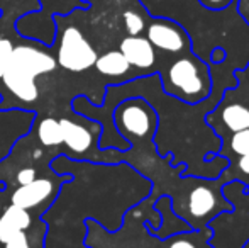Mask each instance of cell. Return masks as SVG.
<instances>
[{
	"label": "cell",
	"mask_w": 249,
	"mask_h": 248,
	"mask_svg": "<svg viewBox=\"0 0 249 248\" xmlns=\"http://www.w3.org/2000/svg\"><path fill=\"white\" fill-rule=\"evenodd\" d=\"M212 83L209 63L187 53L170 65L164 90L185 104H200L210 97Z\"/></svg>",
	"instance_id": "cell-1"
},
{
	"label": "cell",
	"mask_w": 249,
	"mask_h": 248,
	"mask_svg": "<svg viewBox=\"0 0 249 248\" xmlns=\"http://www.w3.org/2000/svg\"><path fill=\"white\" fill-rule=\"evenodd\" d=\"M146 39L154 46V50L171 55L192 53V39L180 22L168 17H160L153 20L146 29Z\"/></svg>",
	"instance_id": "cell-2"
},
{
	"label": "cell",
	"mask_w": 249,
	"mask_h": 248,
	"mask_svg": "<svg viewBox=\"0 0 249 248\" xmlns=\"http://www.w3.org/2000/svg\"><path fill=\"white\" fill-rule=\"evenodd\" d=\"M97 61V53L89 43L82 31L70 26L61 36L58 50V63L70 72H83L93 66Z\"/></svg>",
	"instance_id": "cell-3"
},
{
	"label": "cell",
	"mask_w": 249,
	"mask_h": 248,
	"mask_svg": "<svg viewBox=\"0 0 249 248\" xmlns=\"http://www.w3.org/2000/svg\"><path fill=\"white\" fill-rule=\"evenodd\" d=\"M117 123L121 131L136 138H144L156 129V114L148 104L127 102L119 109Z\"/></svg>",
	"instance_id": "cell-4"
},
{
	"label": "cell",
	"mask_w": 249,
	"mask_h": 248,
	"mask_svg": "<svg viewBox=\"0 0 249 248\" xmlns=\"http://www.w3.org/2000/svg\"><path fill=\"white\" fill-rule=\"evenodd\" d=\"M125 60L131 66L139 70H149L156 63V50L146 38L142 36H127L122 39L119 48Z\"/></svg>",
	"instance_id": "cell-5"
},
{
	"label": "cell",
	"mask_w": 249,
	"mask_h": 248,
	"mask_svg": "<svg viewBox=\"0 0 249 248\" xmlns=\"http://www.w3.org/2000/svg\"><path fill=\"white\" fill-rule=\"evenodd\" d=\"M34 78L36 76L31 75L29 72H26V70L20 68L19 65H16L12 61H10L9 68L2 76L7 89L16 97H19L20 100H26V102H33L39 95V90H37L36 83H34Z\"/></svg>",
	"instance_id": "cell-6"
},
{
	"label": "cell",
	"mask_w": 249,
	"mask_h": 248,
	"mask_svg": "<svg viewBox=\"0 0 249 248\" xmlns=\"http://www.w3.org/2000/svg\"><path fill=\"white\" fill-rule=\"evenodd\" d=\"M12 63L19 65L20 68H24L26 72H29L31 75L37 76L41 73H48L51 70H54L56 60L50 57L48 53L36 50L31 46H17L14 48L12 53Z\"/></svg>",
	"instance_id": "cell-7"
},
{
	"label": "cell",
	"mask_w": 249,
	"mask_h": 248,
	"mask_svg": "<svg viewBox=\"0 0 249 248\" xmlns=\"http://www.w3.org/2000/svg\"><path fill=\"white\" fill-rule=\"evenodd\" d=\"M53 192V184L48 179H34L33 182L20 186L12 194V204L22 209L36 208L37 204L48 199Z\"/></svg>",
	"instance_id": "cell-8"
},
{
	"label": "cell",
	"mask_w": 249,
	"mask_h": 248,
	"mask_svg": "<svg viewBox=\"0 0 249 248\" xmlns=\"http://www.w3.org/2000/svg\"><path fill=\"white\" fill-rule=\"evenodd\" d=\"M31 226V216L27 209L9 206L0 216V242L7 243L16 235L24 233Z\"/></svg>",
	"instance_id": "cell-9"
},
{
	"label": "cell",
	"mask_w": 249,
	"mask_h": 248,
	"mask_svg": "<svg viewBox=\"0 0 249 248\" xmlns=\"http://www.w3.org/2000/svg\"><path fill=\"white\" fill-rule=\"evenodd\" d=\"M219 199H217L213 189L205 184H200L197 189H194L188 199V211L192 212L194 218H209V214L213 209L219 208Z\"/></svg>",
	"instance_id": "cell-10"
},
{
	"label": "cell",
	"mask_w": 249,
	"mask_h": 248,
	"mask_svg": "<svg viewBox=\"0 0 249 248\" xmlns=\"http://www.w3.org/2000/svg\"><path fill=\"white\" fill-rule=\"evenodd\" d=\"M63 129V143L68 146L71 152L83 153L92 146V133L83 126L73 123L70 119L59 121Z\"/></svg>",
	"instance_id": "cell-11"
},
{
	"label": "cell",
	"mask_w": 249,
	"mask_h": 248,
	"mask_svg": "<svg viewBox=\"0 0 249 248\" xmlns=\"http://www.w3.org/2000/svg\"><path fill=\"white\" fill-rule=\"evenodd\" d=\"M220 121L227 131L236 133L249 128V109L243 104H227L220 111Z\"/></svg>",
	"instance_id": "cell-12"
},
{
	"label": "cell",
	"mask_w": 249,
	"mask_h": 248,
	"mask_svg": "<svg viewBox=\"0 0 249 248\" xmlns=\"http://www.w3.org/2000/svg\"><path fill=\"white\" fill-rule=\"evenodd\" d=\"M95 66L102 75H108V76L124 75L131 68L129 61L125 60V57L121 51H107V53H104L102 57L97 58Z\"/></svg>",
	"instance_id": "cell-13"
},
{
	"label": "cell",
	"mask_w": 249,
	"mask_h": 248,
	"mask_svg": "<svg viewBox=\"0 0 249 248\" xmlns=\"http://www.w3.org/2000/svg\"><path fill=\"white\" fill-rule=\"evenodd\" d=\"M37 136L44 146H56L63 143V129L59 121L53 119V117L43 119L37 128Z\"/></svg>",
	"instance_id": "cell-14"
},
{
	"label": "cell",
	"mask_w": 249,
	"mask_h": 248,
	"mask_svg": "<svg viewBox=\"0 0 249 248\" xmlns=\"http://www.w3.org/2000/svg\"><path fill=\"white\" fill-rule=\"evenodd\" d=\"M229 148L237 156L249 155V128L232 133L229 139Z\"/></svg>",
	"instance_id": "cell-15"
},
{
	"label": "cell",
	"mask_w": 249,
	"mask_h": 248,
	"mask_svg": "<svg viewBox=\"0 0 249 248\" xmlns=\"http://www.w3.org/2000/svg\"><path fill=\"white\" fill-rule=\"evenodd\" d=\"M124 26H125V31L129 33V36H141V33L146 27V22L141 14H138L136 10H125Z\"/></svg>",
	"instance_id": "cell-16"
},
{
	"label": "cell",
	"mask_w": 249,
	"mask_h": 248,
	"mask_svg": "<svg viewBox=\"0 0 249 248\" xmlns=\"http://www.w3.org/2000/svg\"><path fill=\"white\" fill-rule=\"evenodd\" d=\"M12 53H14V44L10 39L0 38V78L3 76V73L7 72L10 61H12Z\"/></svg>",
	"instance_id": "cell-17"
},
{
	"label": "cell",
	"mask_w": 249,
	"mask_h": 248,
	"mask_svg": "<svg viewBox=\"0 0 249 248\" xmlns=\"http://www.w3.org/2000/svg\"><path fill=\"white\" fill-rule=\"evenodd\" d=\"M197 2L209 10H224L232 5L234 2H237V0H197Z\"/></svg>",
	"instance_id": "cell-18"
},
{
	"label": "cell",
	"mask_w": 249,
	"mask_h": 248,
	"mask_svg": "<svg viewBox=\"0 0 249 248\" xmlns=\"http://www.w3.org/2000/svg\"><path fill=\"white\" fill-rule=\"evenodd\" d=\"M237 170H239V182L249 186V155H243L237 160Z\"/></svg>",
	"instance_id": "cell-19"
},
{
	"label": "cell",
	"mask_w": 249,
	"mask_h": 248,
	"mask_svg": "<svg viewBox=\"0 0 249 248\" xmlns=\"http://www.w3.org/2000/svg\"><path fill=\"white\" fill-rule=\"evenodd\" d=\"M170 248H197L194 242H192L190 238H188V235H185V233H180V235L177 236V238L171 242Z\"/></svg>",
	"instance_id": "cell-20"
},
{
	"label": "cell",
	"mask_w": 249,
	"mask_h": 248,
	"mask_svg": "<svg viewBox=\"0 0 249 248\" xmlns=\"http://www.w3.org/2000/svg\"><path fill=\"white\" fill-rule=\"evenodd\" d=\"M5 248H31L29 247V242H27V236L24 233H19L16 235L12 240L5 243Z\"/></svg>",
	"instance_id": "cell-21"
},
{
	"label": "cell",
	"mask_w": 249,
	"mask_h": 248,
	"mask_svg": "<svg viewBox=\"0 0 249 248\" xmlns=\"http://www.w3.org/2000/svg\"><path fill=\"white\" fill-rule=\"evenodd\" d=\"M34 179H36V170L34 169H22L17 173V182H19L20 186H26V184L33 182Z\"/></svg>",
	"instance_id": "cell-22"
},
{
	"label": "cell",
	"mask_w": 249,
	"mask_h": 248,
	"mask_svg": "<svg viewBox=\"0 0 249 248\" xmlns=\"http://www.w3.org/2000/svg\"><path fill=\"white\" fill-rule=\"evenodd\" d=\"M237 12L249 26V0H237Z\"/></svg>",
	"instance_id": "cell-23"
},
{
	"label": "cell",
	"mask_w": 249,
	"mask_h": 248,
	"mask_svg": "<svg viewBox=\"0 0 249 248\" xmlns=\"http://www.w3.org/2000/svg\"><path fill=\"white\" fill-rule=\"evenodd\" d=\"M39 156H41V152L39 150H36V152H34V158H39Z\"/></svg>",
	"instance_id": "cell-24"
},
{
	"label": "cell",
	"mask_w": 249,
	"mask_h": 248,
	"mask_svg": "<svg viewBox=\"0 0 249 248\" xmlns=\"http://www.w3.org/2000/svg\"><path fill=\"white\" fill-rule=\"evenodd\" d=\"M241 248H249V238L246 240V243H244V245H243V247H241Z\"/></svg>",
	"instance_id": "cell-25"
},
{
	"label": "cell",
	"mask_w": 249,
	"mask_h": 248,
	"mask_svg": "<svg viewBox=\"0 0 249 248\" xmlns=\"http://www.w3.org/2000/svg\"><path fill=\"white\" fill-rule=\"evenodd\" d=\"M248 187V192H246V195H248V197H249V186H246Z\"/></svg>",
	"instance_id": "cell-26"
},
{
	"label": "cell",
	"mask_w": 249,
	"mask_h": 248,
	"mask_svg": "<svg viewBox=\"0 0 249 248\" xmlns=\"http://www.w3.org/2000/svg\"><path fill=\"white\" fill-rule=\"evenodd\" d=\"M248 72H249V66H248Z\"/></svg>",
	"instance_id": "cell-27"
}]
</instances>
